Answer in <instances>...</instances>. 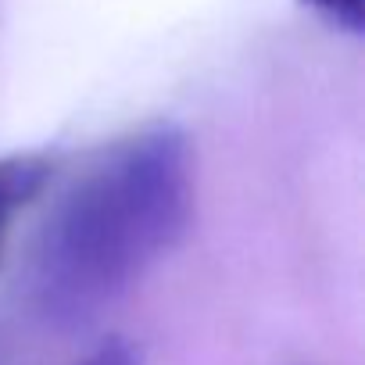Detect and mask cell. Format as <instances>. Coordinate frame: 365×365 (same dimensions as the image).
Returning <instances> with one entry per match:
<instances>
[{
  "mask_svg": "<svg viewBox=\"0 0 365 365\" xmlns=\"http://www.w3.org/2000/svg\"><path fill=\"white\" fill-rule=\"evenodd\" d=\"M197 201L190 140L172 122L104 147L51 208L29 262L43 326L76 333L115 308L179 240Z\"/></svg>",
  "mask_w": 365,
  "mask_h": 365,
  "instance_id": "1",
  "label": "cell"
},
{
  "mask_svg": "<svg viewBox=\"0 0 365 365\" xmlns=\"http://www.w3.org/2000/svg\"><path fill=\"white\" fill-rule=\"evenodd\" d=\"M54 175V154L47 150H19L0 158V255L19 222V215L43 194Z\"/></svg>",
  "mask_w": 365,
  "mask_h": 365,
  "instance_id": "2",
  "label": "cell"
},
{
  "mask_svg": "<svg viewBox=\"0 0 365 365\" xmlns=\"http://www.w3.org/2000/svg\"><path fill=\"white\" fill-rule=\"evenodd\" d=\"M301 4L340 33H361V0H301Z\"/></svg>",
  "mask_w": 365,
  "mask_h": 365,
  "instance_id": "3",
  "label": "cell"
},
{
  "mask_svg": "<svg viewBox=\"0 0 365 365\" xmlns=\"http://www.w3.org/2000/svg\"><path fill=\"white\" fill-rule=\"evenodd\" d=\"M76 365H140V354L125 340H104L90 354H83Z\"/></svg>",
  "mask_w": 365,
  "mask_h": 365,
  "instance_id": "4",
  "label": "cell"
}]
</instances>
